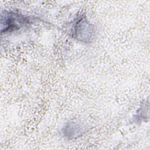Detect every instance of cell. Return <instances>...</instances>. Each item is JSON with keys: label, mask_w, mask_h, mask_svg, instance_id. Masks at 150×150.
<instances>
[{"label": "cell", "mask_w": 150, "mask_h": 150, "mask_svg": "<svg viewBox=\"0 0 150 150\" xmlns=\"http://www.w3.org/2000/svg\"><path fill=\"white\" fill-rule=\"evenodd\" d=\"M30 23V18L19 12L4 10L1 14V33L3 35L18 31Z\"/></svg>", "instance_id": "obj_1"}, {"label": "cell", "mask_w": 150, "mask_h": 150, "mask_svg": "<svg viewBox=\"0 0 150 150\" xmlns=\"http://www.w3.org/2000/svg\"><path fill=\"white\" fill-rule=\"evenodd\" d=\"M94 25L84 15L76 18L70 30V36L75 40L85 43H91L95 36Z\"/></svg>", "instance_id": "obj_2"}, {"label": "cell", "mask_w": 150, "mask_h": 150, "mask_svg": "<svg viewBox=\"0 0 150 150\" xmlns=\"http://www.w3.org/2000/svg\"><path fill=\"white\" fill-rule=\"evenodd\" d=\"M84 131V125L80 121L76 120L67 122L62 129L63 137L67 139H76L81 137Z\"/></svg>", "instance_id": "obj_3"}, {"label": "cell", "mask_w": 150, "mask_h": 150, "mask_svg": "<svg viewBox=\"0 0 150 150\" xmlns=\"http://www.w3.org/2000/svg\"><path fill=\"white\" fill-rule=\"evenodd\" d=\"M148 108V104H146L145 102L142 103L140 105V107L136 111L135 114L133 116L132 121L135 123L142 122V121H145V118H148L149 108L146 109Z\"/></svg>", "instance_id": "obj_4"}]
</instances>
